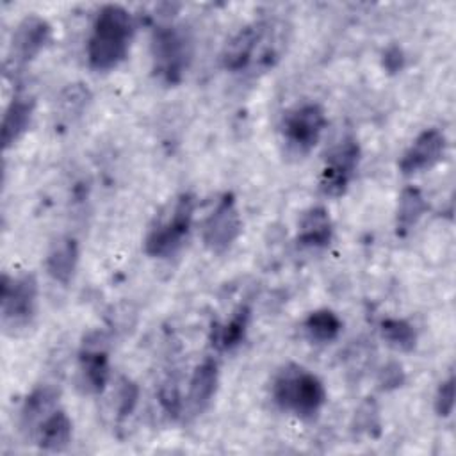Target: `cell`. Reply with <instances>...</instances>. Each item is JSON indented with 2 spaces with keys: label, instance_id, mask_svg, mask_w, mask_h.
Wrapping results in <instances>:
<instances>
[{
  "label": "cell",
  "instance_id": "cell-8",
  "mask_svg": "<svg viewBox=\"0 0 456 456\" xmlns=\"http://www.w3.org/2000/svg\"><path fill=\"white\" fill-rule=\"evenodd\" d=\"M110 338L105 331L93 330L84 335L78 351L80 385L89 394H102L110 378Z\"/></svg>",
  "mask_w": 456,
  "mask_h": 456
},
{
  "label": "cell",
  "instance_id": "cell-3",
  "mask_svg": "<svg viewBox=\"0 0 456 456\" xmlns=\"http://www.w3.org/2000/svg\"><path fill=\"white\" fill-rule=\"evenodd\" d=\"M194 207V194H178L173 203L148 228V233L144 237L146 255L153 258H167L180 251L192 228Z\"/></svg>",
  "mask_w": 456,
  "mask_h": 456
},
{
  "label": "cell",
  "instance_id": "cell-28",
  "mask_svg": "<svg viewBox=\"0 0 456 456\" xmlns=\"http://www.w3.org/2000/svg\"><path fill=\"white\" fill-rule=\"evenodd\" d=\"M404 379H406V374L399 362L385 363L378 374V383L383 390H395V388L403 387Z\"/></svg>",
  "mask_w": 456,
  "mask_h": 456
},
{
  "label": "cell",
  "instance_id": "cell-26",
  "mask_svg": "<svg viewBox=\"0 0 456 456\" xmlns=\"http://www.w3.org/2000/svg\"><path fill=\"white\" fill-rule=\"evenodd\" d=\"M137 401H139L137 385L128 378H121V381L118 385V394H116L118 417H128L135 410Z\"/></svg>",
  "mask_w": 456,
  "mask_h": 456
},
{
  "label": "cell",
  "instance_id": "cell-27",
  "mask_svg": "<svg viewBox=\"0 0 456 456\" xmlns=\"http://www.w3.org/2000/svg\"><path fill=\"white\" fill-rule=\"evenodd\" d=\"M433 404L438 417L445 419L452 413L454 410V376L452 374L438 385Z\"/></svg>",
  "mask_w": 456,
  "mask_h": 456
},
{
  "label": "cell",
  "instance_id": "cell-22",
  "mask_svg": "<svg viewBox=\"0 0 456 456\" xmlns=\"http://www.w3.org/2000/svg\"><path fill=\"white\" fill-rule=\"evenodd\" d=\"M91 91L86 84L75 82L68 84L57 98V118L64 123H73L78 119L91 103Z\"/></svg>",
  "mask_w": 456,
  "mask_h": 456
},
{
  "label": "cell",
  "instance_id": "cell-1",
  "mask_svg": "<svg viewBox=\"0 0 456 456\" xmlns=\"http://www.w3.org/2000/svg\"><path fill=\"white\" fill-rule=\"evenodd\" d=\"M132 36L134 21L125 7L118 4L100 7L87 39L89 66L96 71L118 68L128 55Z\"/></svg>",
  "mask_w": 456,
  "mask_h": 456
},
{
  "label": "cell",
  "instance_id": "cell-20",
  "mask_svg": "<svg viewBox=\"0 0 456 456\" xmlns=\"http://www.w3.org/2000/svg\"><path fill=\"white\" fill-rule=\"evenodd\" d=\"M428 212V201L419 187H404L399 194L397 208H395V232L397 235H408L422 216Z\"/></svg>",
  "mask_w": 456,
  "mask_h": 456
},
{
  "label": "cell",
  "instance_id": "cell-6",
  "mask_svg": "<svg viewBox=\"0 0 456 456\" xmlns=\"http://www.w3.org/2000/svg\"><path fill=\"white\" fill-rule=\"evenodd\" d=\"M328 125L324 109L315 102H305L290 109L281 123V135L290 155L303 157L319 142Z\"/></svg>",
  "mask_w": 456,
  "mask_h": 456
},
{
  "label": "cell",
  "instance_id": "cell-18",
  "mask_svg": "<svg viewBox=\"0 0 456 456\" xmlns=\"http://www.w3.org/2000/svg\"><path fill=\"white\" fill-rule=\"evenodd\" d=\"M32 436L41 451L62 452L71 444L73 422L62 408H57L37 426Z\"/></svg>",
  "mask_w": 456,
  "mask_h": 456
},
{
  "label": "cell",
  "instance_id": "cell-17",
  "mask_svg": "<svg viewBox=\"0 0 456 456\" xmlns=\"http://www.w3.org/2000/svg\"><path fill=\"white\" fill-rule=\"evenodd\" d=\"M331 239H333V223L328 208L322 205H315L305 210L297 223V233H296L297 244L303 248L321 249L330 246Z\"/></svg>",
  "mask_w": 456,
  "mask_h": 456
},
{
  "label": "cell",
  "instance_id": "cell-21",
  "mask_svg": "<svg viewBox=\"0 0 456 456\" xmlns=\"http://www.w3.org/2000/svg\"><path fill=\"white\" fill-rule=\"evenodd\" d=\"M303 330L310 342L314 344H330L337 340L342 331L340 317L328 308H319L310 312L303 322Z\"/></svg>",
  "mask_w": 456,
  "mask_h": 456
},
{
  "label": "cell",
  "instance_id": "cell-29",
  "mask_svg": "<svg viewBox=\"0 0 456 456\" xmlns=\"http://www.w3.org/2000/svg\"><path fill=\"white\" fill-rule=\"evenodd\" d=\"M403 52L397 46H390L385 53H383V64L388 71H399L403 68Z\"/></svg>",
  "mask_w": 456,
  "mask_h": 456
},
{
  "label": "cell",
  "instance_id": "cell-4",
  "mask_svg": "<svg viewBox=\"0 0 456 456\" xmlns=\"http://www.w3.org/2000/svg\"><path fill=\"white\" fill-rule=\"evenodd\" d=\"M192 61V39L183 27L159 25L151 37V69L166 86L183 80Z\"/></svg>",
  "mask_w": 456,
  "mask_h": 456
},
{
  "label": "cell",
  "instance_id": "cell-23",
  "mask_svg": "<svg viewBox=\"0 0 456 456\" xmlns=\"http://www.w3.org/2000/svg\"><path fill=\"white\" fill-rule=\"evenodd\" d=\"M381 338L395 351L408 353L417 346V331L413 324L399 317H385L379 322Z\"/></svg>",
  "mask_w": 456,
  "mask_h": 456
},
{
  "label": "cell",
  "instance_id": "cell-7",
  "mask_svg": "<svg viewBox=\"0 0 456 456\" xmlns=\"http://www.w3.org/2000/svg\"><path fill=\"white\" fill-rule=\"evenodd\" d=\"M242 232V219L237 200L232 192H223L203 221L201 239L212 253L228 251Z\"/></svg>",
  "mask_w": 456,
  "mask_h": 456
},
{
  "label": "cell",
  "instance_id": "cell-11",
  "mask_svg": "<svg viewBox=\"0 0 456 456\" xmlns=\"http://www.w3.org/2000/svg\"><path fill=\"white\" fill-rule=\"evenodd\" d=\"M265 39V25L264 23H248L240 27L223 46L221 64L226 71L239 73L249 68L256 57L258 61L271 64V53L262 48Z\"/></svg>",
  "mask_w": 456,
  "mask_h": 456
},
{
  "label": "cell",
  "instance_id": "cell-24",
  "mask_svg": "<svg viewBox=\"0 0 456 456\" xmlns=\"http://www.w3.org/2000/svg\"><path fill=\"white\" fill-rule=\"evenodd\" d=\"M159 404L162 408V411L169 417V419H178L183 408V401H182V394H180V387L178 381L173 376H167L160 385H159Z\"/></svg>",
  "mask_w": 456,
  "mask_h": 456
},
{
  "label": "cell",
  "instance_id": "cell-12",
  "mask_svg": "<svg viewBox=\"0 0 456 456\" xmlns=\"http://www.w3.org/2000/svg\"><path fill=\"white\" fill-rule=\"evenodd\" d=\"M447 150V139L438 128L422 130L399 160V171L406 176L417 175L436 166Z\"/></svg>",
  "mask_w": 456,
  "mask_h": 456
},
{
  "label": "cell",
  "instance_id": "cell-14",
  "mask_svg": "<svg viewBox=\"0 0 456 456\" xmlns=\"http://www.w3.org/2000/svg\"><path fill=\"white\" fill-rule=\"evenodd\" d=\"M219 387V365L214 358L201 360L189 379L187 406L192 413L205 411L216 397Z\"/></svg>",
  "mask_w": 456,
  "mask_h": 456
},
{
  "label": "cell",
  "instance_id": "cell-15",
  "mask_svg": "<svg viewBox=\"0 0 456 456\" xmlns=\"http://www.w3.org/2000/svg\"><path fill=\"white\" fill-rule=\"evenodd\" d=\"M61 390L53 385L36 387L23 401L20 410V426L25 433L34 435L37 426L59 408Z\"/></svg>",
  "mask_w": 456,
  "mask_h": 456
},
{
  "label": "cell",
  "instance_id": "cell-2",
  "mask_svg": "<svg viewBox=\"0 0 456 456\" xmlns=\"http://www.w3.org/2000/svg\"><path fill=\"white\" fill-rule=\"evenodd\" d=\"M273 401L303 420L319 415L326 403V387L319 376L297 363H287L273 379Z\"/></svg>",
  "mask_w": 456,
  "mask_h": 456
},
{
  "label": "cell",
  "instance_id": "cell-13",
  "mask_svg": "<svg viewBox=\"0 0 456 456\" xmlns=\"http://www.w3.org/2000/svg\"><path fill=\"white\" fill-rule=\"evenodd\" d=\"M78 260H80V248L77 239L73 235H59L57 239L52 240L46 251L45 269L53 281L61 285H68L77 273Z\"/></svg>",
  "mask_w": 456,
  "mask_h": 456
},
{
  "label": "cell",
  "instance_id": "cell-19",
  "mask_svg": "<svg viewBox=\"0 0 456 456\" xmlns=\"http://www.w3.org/2000/svg\"><path fill=\"white\" fill-rule=\"evenodd\" d=\"M249 319H251V308L248 305H240L230 315L228 321L212 326L210 344L217 351H232V349H235L246 338Z\"/></svg>",
  "mask_w": 456,
  "mask_h": 456
},
{
  "label": "cell",
  "instance_id": "cell-5",
  "mask_svg": "<svg viewBox=\"0 0 456 456\" xmlns=\"http://www.w3.org/2000/svg\"><path fill=\"white\" fill-rule=\"evenodd\" d=\"M37 278L32 273L2 276V326L5 333L16 335L28 328L37 308Z\"/></svg>",
  "mask_w": 456,
  "mask_h": 456
},
{
  "label": "cell",
  "instance_id": "cell-16",
  "mask_svg": "<svg viewBox=\"0 0 456 456\" xmlns=\"http://www.w3.org/2000/svg\"><path fill=\"white\" fill-rule=\"evenodd\" d=\"M36 102L34 96L18 93L12 96L9 105L5 107L4 118H2V146L4 150H9L14 146L28 130L32 118H34Z\"/></svg>",
  "mask_w": 456,
  "mask_h": 456
},
{
  "label": "cell",
  "instance_id": "cell-10",
  "mask_svg": "<svg viewBox=\"0 0 456 456\" xmlns=\"http://www.w3.org/2000/svg\"><path fill=\"white\" fill-rule=\"evenodd\" d=\"M52 39V27L50 23L37 14L25 16L14 28L9 53H7V71L18 73L27 64H30L50 43Z\"/></svg>",
  "mask_w": 456,
  "mask_h": 456
},
{
  "label": "cell",
  "instance_id": "cell-9",
  "mask_svg": "<svg viewBox=\"0 0 456 456\" xmlns=\"http://www.w3.org/2000/svg\"><path fill=\"white\" fill-rule=\"evenodd\" d=\"M360 155H362L360 144L351 135L344 137L330 150L319 176V189L324 196L337 198L347 191L356 173Z\"/></svg>",
  "mask_w": 456,
  "mask_h": 456
},
{
  "label": "cell",
  "instance_id": "cell-25",
  "mask_svg": "<svg viewBox=\"0 0 456 456\" xmlns=\"http://www.w3.org/2000/svg\"><path fill=\"white\" fill-rule=\"evenodd\" d=\"M354 429L367 436H378L381 433L379 410L374 401H365L354 413Z\"/></svg>",
  "mask_w": 456,
  "mask_h": 456
}]
</instances>
